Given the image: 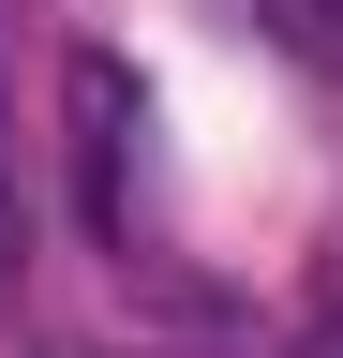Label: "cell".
I'll return each instance as SVG.
<instances>
[{"instance_id":"1","label":"cell","mask_w":343,"mask_h":358,"mask_svg":"<svg viewBox=\"0 0 343 358\" xmlns=\"http://www.w3.org/2000/svg\"><path fill=\"white\" fill-rule=\"evenodd\" d=\"M298 358H343V268H328V313L298 329Z\"/></svg>"},{"instance_id":"2","label":"cell","mask_w":343,"mask_h":358,"mask_svg":"<svg viewBox=\"0 0 343 358\" xmlns=\"http://www.w3.org/2000/svg\"><path fill=\"white\" fill-rule=\"evenodd\" d=\"M0 254H15V194H0Z\"/></svg>"}]
</instances>
